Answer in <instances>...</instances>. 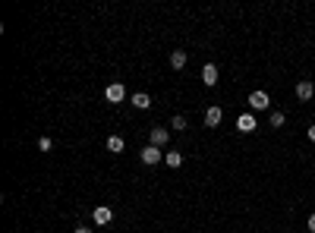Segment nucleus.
<instances>
[{
	"mask_svg": "<svg viewBox=\"0 0 315 233\" xmlns=\"http://www.w3.org/2000/svg\"><path fill=\"white\" fill-rule=\"evenodd\" d=\"M249 107H252V110H268V107H271V98H268V92L255 89V92L249 94Z\"/></svg>",
	"mask_w": 315,
	"mask_h": 233,
	"instance_id": "f257e3e1",
	"label": "nucleus"
},
{
	"mask_svg": "<svg viewBox=\"0 0 315 233\" xmlns=\"http://www.w3.org/2000/svg\"><path fill=\"white\" fill-rule=\"evenodd\" d=\"M104 98L110 101V104H120V101L126 98V89H123V82H110L107 89H104Z\"/></svg>",
	"mask_w": 315,
	"mask_h": 233,
	"instance_id": "f03ea898",
	"label": "nucleus"
},
{
	"mask_svg": "<svg viewBox=\"0 0 315 233\" xmlns=\"http://www.w3.org/2000/svg\"><path fill=\"white\" fill-rule=\"evenodd\" d=\"M158 161H164V151L161 148H155V145H145V148H142V164H158Z\"/></svg>",
	"mask_w": 315,
	"mask_h": 233,
	"instance_id": "7ed1b4c3",
	"label": "nucleus"
},
{
	"mask_svg": "<svg viewBox=\"0 0 315 233\" xmlns=\"http://www.w3.org/2000/svg\"><path fill=\"white\" fill-rule=\"evenodd\" d=\"M255 126H259L255 114H240L236 117V129H240V133H255Z\"/></svg>",
	"mask_w": 315,
	"mask_h": 233,
	"instance_id": "20e7f679",
	"label": "nucleus"
},
{
	"mask_svg": "<svg viewBox=\"0 0 315 233\" xmlns=\"http://www.w3.org/2000/svg\"><path fill=\"white\" fill-rule=\"evenodd\" d=\"M167 139H170V133H167L164 126H155V129H151V145H155V148H164Z\"/></svg>",
	"mask_w": 315,
	"mask_h": 233,
	"instance_id": "39448f33",
	"label": "nucleus"
},
{
	"mask_svg": "<svg viewBox=\"0 0 315 233\" xmlns=\"http://www.w3.org/2000/svg\"><path fill=\"white\" fill-rule=\"evenodd\" d=\"M312 94H315V85H312L309 79H303V82H296V98H300V101H309V98H312Z\"/></svg>",
	"mask_w": 315,
	"mask_h": 233,
	"instance_id": "423d86ee",
	"label": "nucleus"
},
{
	"mask_svg": "<svg viewBox=\"0 0 315 233\" xmlns=\"http://www.w3.org/2000/svg\"><path fill=\"white\" fill-rule=\"evenodd\" d=\"M91 218H95V224H101V227H104V224H110V218H114V211H110L107 205H98V208L91 211Z\"/></svg>",
	"mask_w": 315,
	"mask_h": 233,
	"instance_id": "0eeeda50",
	"label": "nucleus"
},
{
	"mask_svg": "<svg viewBox=\"0 0 315 233\" xmlns=\"http://www.w3.org/2000/svg\"><path fill=\"white\" fill-rule=\"evenodd\" d=\"M202 82H205V85H218V66L215 63L202 66Z\"/></svg>",
	"mask_w": 315,
	"mask_h": 233,
	"instance_id": "6e6552de",
	"label": "nucleus"
},
{
	"mask_svg": "<svg viewBox=\"0 0 315 233\" xmlns=\"http://www.w3.org/2000/svg\"><path fill=\"white\" fill-rule=\"evenodd\" d=\"M221 120H224V110L221 107H208L205 110V126H221Z\"/></svg>",
	"mask_w": 315,
	"mask_h": 233,
	"instance_id": "1a4fd4ad",
	"label": "nucleus"
},
{
	"mask_svg": "<svg viewBox=\"0 0 315 233\" xmlns=\"http://www.w3.org/2000/svg\"><path fill=\"white\" fill-rule=\"evenodd\" d=\"M170 66H174V70H183L186 66V50H170Z\"/></svg>",
	"mask_w": 315,
	"mask_h": 233,
	"instance_id": "9d476101",
	"label": "nucleus"
},
{
	"mask_svg": "<svg viewBox=\"0 0 315 233\" xmlns=\"http://www.w3.org/2000/svg\"><path fill=\"white\" fill-rule=\"evenodd\" d=\"M133 107H139V110H148L151 107V98L145 92H139V94H133Z\"/></svg>",
	"mask_w": 315,
	"mask_h": 233,
	"instance_id": "9b49d317",
	"label": "nucleus"
},
{
	"mask_svg": "<svg viewBox=\"0 0 315 233\" xmlns=\"http://www.w3.org/2000/svg\"><path fill=\"white\" fill-rule=\"evenodd\" d=\"M164 164H167V167H180V164H183V154H180V151H167V154H164Z\"/></svg>",
	"mask_w": 315,
	"mask_h": 233,
	"instance_id": "f8f14e48",
	"label": "nucleus"
},
{
	"mask_svg": "<svg viewBox=\"0 0 315 233\" xmlns=\"http://www.w3.org/2000/svg\"><path fill=\"white\" fill-rule=\"evenodd\" d=\"M123 148H126V145H123L120 136H110V139H107V151H117V154H120Z\"/></svg>",
	"mask_w": 315,
	"mask_h": 233,
	"instance_id": "ddd939ff",
	"label": "nucleus"
},
{
	"mask_svg": "<svg viewBox=\"0 0 315 233\" xmlns=\"http://www.w3.org/2000/svg\"><path fill=\"white\" fill-rule=\"evenodd\" d=\"M284 110H274V114H271V129H280V126H284Z\"/></svg>",
	"mask_w": 315,
	"mask_h": 233,
	"instance_id": "4468645a",
	"label": "nucleus"
},
{
	"mask_svg": "<svg viewBox=\"0 0 315 233\" xmlns=\"http://www.w3.org/2000/svg\"><path fill=\"white\" fill-rule=\"evenodd\" d=\"M170 129H177V133H183V129H186V117H183V114H177L174 120H170Z\"/></svg>",
	"mask_w": 315,
	"mask_h": 233,
	"instance_id": "2eb2a0df",
	"label": "nucleus"
},
{
	"mask_svg": "<svg viewBox=\"0 0 315 233\" xmlns=\"http://www.w3.org/2000/svg\"><path fill=\"white\" fill-rule=\"evenodd\" d=\"M38 148H41V151H50V148H54V142H50L47 136H41V139H38Z\"/></svg>",
	"mask_w": 315,
	"mask_h": 233,
	"instance_id": "dca6fc26",
	"label": "nucleus"
},
{
	"mask_svg": "<svg viewBox=\"0 0 315 233\" xmlns=\"http://www.w3.org/2000/svg\"><path fill=\"white\" fill-rule=\"evenodd\" d=\"M306 227H309V233H315V214H309V221H306Z\"/></svg>",
	"mask_w": 315,
	"mask_h": 233,
	"instance_id": "f3484780",
	"label": "nucleus"
},
{
	"mask_svg": "<svg viewBox=\"0 0 315 233\" xmlns=\"http://www.w3.org/2000/svg\"><path fill=\"white\" fill-rule=\"evenodd\" d=\"M309 142H315V126H309Z\"/></svg>",
	"mask_w": 315,
	"mask_h": 233,
	"instance_id": "a211bd4d",
	"label": "nucleus"
},
{
	"mask_svg": "<svg viewBox=\"0 0 315 233\" xmlns=\"http://www.w3.org/2000/svg\"><path fill=\"white\" fill-rule=\"evenodd\" d=\"M76 233H91V230L89 227H76Z\"/></svg>",
	"mask_w": 315,
	"mask_h": 233,
	"instance_id": "6ab92c4d",
	"label": "nucleus"
}]
</instances>
